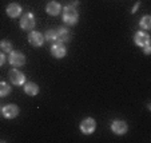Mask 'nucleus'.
<instances>
[{"label":"nucleus","mask_w":151,"mask_h":143,"mask_svg":"<svg viewBox=\"0 0 151 143\" xmlns=\"http://www.w3.org/2000/svg\"><path fill=\"white\" fill-rule=\"evenodd\" d=\"M62 16H63V22L67 26H76L79 22V12L78 8L74 7L72 4H68L62 9Z\"/></svg>","instance_id":"nucleus-1"},{"label":"nucleus","mask_w":151,"mask_h":143,"mask_svg":"<svg viewBox=\"0 0 151 143\" xmlns=\"http://www.w3.org/2000/svg\"><path fill=\"white\" fill-rule=\"evenodd\" d=\"M35 24H36V22H35V16L32 12H26L20 17V28L24 31H32Z\"/></svg>","instance_id":"nucleus-2"},{"label":"nucleus","mask_w":151,"mask_h":143,"mask_svg":"<svg viewBox=\"0 0 151 143\" xmlns=\"http://www.w3.org/2000/svg\"><path fill=\"white\" fill-rule=\"evenodd\" d=\"M79 129H80V132H82V134L91 135L92 132L96 130V122H95V119H92V118L88 116L80 122Z\"/></svg>","instance_id":"nucleus-3"},{"label":"nucleus","mask_w":151,"mask_h":143,"mask_svg":"<svg viewBox=\"0 0 151 143\" xmlns=\"http://www.w3.org/2000/svg\"><path fill=\"white\" fill-rule=\"evenodd\" d=\"M8 78H9V82H11L14 86H23V84L27 82L26 75H24L22 71H19L17 68L11 70V71L8 72Z\"/></svg>","instance_id":"nucleus-4"},{"label":"nucleus","mask_w":151,"mask_h":143,"mask_svg":"<svg viewBox=\"0 0 151 143\" xmlns=\"http://www.w3.org/2000/svg\"><path fill=\"white\" fill-rule=\"evenodd\" d=\"M8 62H9V64H12L16 68L17 67H23L26 64V56L20 51H14L12 50L8 55Z\"/></svg>","instance_id":"nucleus-5"},{"label":"nucleus","mask_w":151,"mask_h":143,"mask_svg":"<svg viewBox=\"0 0 151 143\" xmlns=\"http://www.w3.org/2000/svg\"><path fill=\"white\" fill-rule=\"evenodd\" d=\"M134 43H135V46L140 47V48H143L145 46H148V44H150V35H148L147 32H145V31L135 32Z\"/></svg>","instance_id":"nucleus-6"},{"label":"nucleus","mask_w":151,"mask_h":143,"mask_svg":"<svg viewBox=\"0 0 151 143\" xmlns=\"http://www.w3.org/2000/svg\"><path fill=\"white\" fill-rule=\"evenodd\" d=\"M28 42L32 47L39 48V47H42L43 44H44V36H43V34L32 29V31L28 34Z\"/></svg>","instance_id":"nucleus-7"},{"label":"nucleus","mask_w":151,"mask_h":143,"mask_svg":"<svg viewBox=\"0 0 151 143\" xmlns=\"http://www.w3.org/2000/svg\"><path fill=\"white\" fill-rule=\"evenodd\" d=\"M1 114L6 119H15V118L19 115V107L16 104L11 103V104H7L1 109Z\"/></svg>","instance_id":"nucleus-8"},{"label":"nucleus","mask_w":151,"mask_h":143,"mask_svg":"<svg viewBox=\"0 0 151 143\" xmlns=\"http://www.w3.org/2000/svg\"><path fill=\"white\" fill-rule=\"evenodd\" d=\"M110 129L115 135H124L128 130V126L124 120H114L111 126H110Z\"/></svg>","instance_id":"nucleus-9"},{"label":"nucleus","mask_w":151,"mask_h":143,"mask_svg":"<svg viewBox=\"0 0 151 143\" xmlns=\"http://www.w3.org/2000/svg\"><path fill=\"white\" fill-rule=\"evenodd\" d=\"M22 12H23L22 6L17 4V3H9L8 6H7V8H6L7 16L11 17V19H16V17H19L20 15H22Z\"/></svg>","instance_id":"nucleus-10"},{"label":"nucleus","mask_w":151,"mask_h":143,"mask_svg":"<svg viewBox=\"0 0 151 143\" xmlns=\"http://www.w3.org/2000/svg\"><path fill=\"white\" fill-rule=\"evenodd\" d=\"M51 55L56 59H62L67 55V48L63 43H52L51 46Z\"/></svg>","instance_id":"nucleus-11"},{"label":"nucleus","mask_w":151,"mask_h":143,"mask_svg":"<svg viewBox=\"0 0 151 143\" xmlns=\"http://www.w3.org/2000/svg\"><path fill=\"white\" fill-rule=\"evenodd\" d=\"M56 35H58V43H68L71 40V32L66 27H59L56 29Z\"/></svg>","instance_id":"nucleus-12"},{"label":"nucleus","mask_w":151,"mask_h":143,"mask_svg":"<svg viewBox=\"0 0 151 143\" xmlns=\"http://www.w3.org/2000/svg\"><path fill=\"white\" fill-rule=\"evenodd\" d=\"M46 12L50 15V16H58V15L62 12V6L58 1H50L46 6Z\"/></svg>","instance_id":"nucleus-13"},{"label":"nucleus","mask_w":151,"mask_h":143,"mask_svg":"<svg viewBox=\"0 0 151 143\" xmlns=\"http://www.w3.org/2000/svg\"><path fill=\"white\" fill-rule=\"evenodd\" d=\"M23 86H24V92L27 95H29V96H36L39 94V86L36 83H34V82H26Z\"/></svg>","instance_id":"nucleus-14"},{"label":"nucleus","mask_w":151,"mask_h":143,"mask_svg":"<svg viewBox=\"0 0 151 143\" xmlns=\"http://www.w3.org/2000/svg\"><path fill=\"white\" fill-rule=\"evenodd\" d=\"M44 40L50 42V43H58V35H56V29H48L44 35Z\"/></svg>","instance_id":"nucleus-15"},{"label":"nucleus","mask_w":151,"mask_h":143,"mask_svg":"<svg viewBox=\"0 0 151 143\" xmlns=\"http://www.w3.org/2000/svg\"><path fill=\"white\" fill-rule=\"evenodd\" d=\"M139 26H140V28H143L145 31H148V29L151 28V16L150 15H145V16L140 19Z\"/></svg>","instance_id":"nucleus-16"},{"label":"nucleus","mask_w":151,"mask_h":143,"mask_svg":"<svg viewBox=\"0 0 151 143\" xmlns=\"http://www.w3.org/2000/svg\"><path fill=\"white\" fill-rule=\"evenodd\" d=\"M11 92V86L6 82H0V98H6Z\"/></svg>","instance_id":"nucleus-17"},{"label":"nucleus","mask_w":151,"mask_h":143,"mask_svg":"<svg viewBox=\"0 0 151 143\" xmlns=\"http://www.w3.org/2000/svg\"><path fill=\"white\" fill-rule=\"evenodd\" d=\"M0 48H1L3 52H11L12 51V43L7 39L0 40Z\"/></svg>","instance_id":"nucleus-18"},{"label":"nucleus","mask_w":151,"mask_h":143,"mask_svg":"<svg viewBox=\"0 0 151 143\" xmlns=\"http://www.w3.org/2000/svg\"><path fill=\"white\" fill-rule=\"evenodd\" d=\"M143 54H145V55H150L151 54V46H150V44L143 47Z\"/></svg>","instance_id":"nucleus-19"},{"label":"nucleus","mask_w":151,"mask_h":143,"mask_svg":"<svg viewBox=\"0 0 151 143\" xmlns=\"http://www.w3.org/2000/svg\"><path fill=\"white\" fill-rule=\"evenodd\" d=\"M6 60H7L6 55H4V54H1V52H0V67H1V66H4V63H6Z\"/></svg>","instance_id":"nucleus-20"},{"label":"nucleus","mask_w":151,"mask_h":143,"mask_svg":"<svg viewBox=\"0 0 151 143\" xmlns=\"http://www.w3.org/2000/svg\"><path fill=\"white\" fill-rule=\"evenodd\" d=\"M139 6H140V3H137V4H135V7H134V8H132V14H135V12H137V9L138 8H139Z\"/></svg>","instance_id":"nucleus-21"},{"label":"nucleus","mask_w":151,"mask_h":143,"mask_svg":"<svg viewBox=\"0 0 151 143\" xmlns=\"http://www.w3.org/2000/svg\"><path fill=\"white\" fill-rule=\"evenodd\" d=\"M72 6H74V7H76L78 6V4H79V0H72Z\"/></svg>","instance_id":"nucleus-22"},{"label":"nucleus","mask_w":151,"mask_h":143,"mask_svg":"<svg viewBox=\"0 0 151 143\" xmlns=\"http://www.w3.org/2000/svg\"><path fill=\"white\" fill-rule=\"evenodd\" d=\"M0 112H1V107H0Z\"/></svg>","instance_id":"nucleus-23"}]
</instances>
